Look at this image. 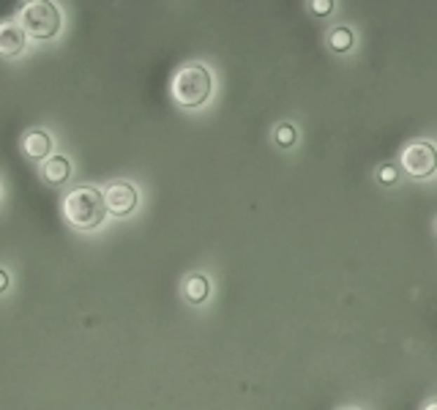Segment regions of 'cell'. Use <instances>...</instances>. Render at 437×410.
<instances>
[{
  "label": "cell",
  "mask_w": 437,
  "mask_h": 410,
  "mask_svg": "<svg viewBox=\"0 0 437 410\" xmlns=\"http://www.w3.org/2000/svg\"><path fill=\"white\" fill-rule=\"evenodd\" d=\"M69 173H72V161H69L66 156H50V159L41 164V176H44V180L52 183V186L66 183Z\"/></svg>",
  "instance_id": "8"
},
{
  "label": "cell",
  "mask_w": 437,
  "mask_h": 410,
  "mask_svg": "<svg viewBox=\"0 0 437 410\" xmlns=\"http://www.w3.org/2000/svg\"><path fill=\"white\" fill-rule=\"evenodd\" d=\"M183 296L189 304H203L208 296H210V282H208L206 274H191L186 277L183 282Z\"/></svg>",
  "instance_id": "9"
},
{
  "label": "cell",
  "mask_w": 437,
  "mask_h": 410,
  "mask_svg": "<svg viewBox=\"0 0 437 410\" xmlns=\"http://www.w3.org/2000/svg\"><path fill=\"white\" fill-rule=\"evenodd\" d=\"M377 180H380L383 186H391V183H396V167H394V164H383V167L377 170Z\"/></svg>",
  "instance_id": "12"
},
{
  "label": "cell",
  "mask_w": 437,
  "mask_h": 410,
  "mask_svg": "<svg viewBox=\"0 0 437 410\" xmlns=\"http://www.w3.org/2000/svg\"><path fill=\"white\" fill-rule=\"evenodd\" d=\"M424 410H437V399H432V402H429V405H426Z\"/></svg>",
  "instance_id": "15"
},
{
  "label": "cell",
  "mask_w": 437,
  "mask_h": 410,
  "mask_svg": "<svg viewBox=\"0 0 437 410\" xmlns=\"http://www.w3.org/2000/svg\"><path fill=\"white\" fill-rule=\"evenodd\" d=\"M137 200H140L137 189H134L131 183H126V180H118V183H112V186L104 192L107 211L115 213V216H129L131 211L137 208Z\"/></svg>",
  "instance_id": "5"
},
{
  "label": "cell",
  "mask_w": 437,
  "mask_h": 410,
  "mask_svg": "<svg viewBox=\"0 0 437 410\" xmlns=\"http://www.w3.org/2000/svg\"><path fill=\"white\" fill-rule=\"evenodd\" d=\"M25 30L22 25H14V22H3L0 25V55L6 58H14L25 50Z\"/></svg>",
  "instance_id": "7"
},
{
  "label": "cell",
  "mask_w": 437,
  "mask_h": 410,
  "mask_svg": "<svg viewBox=\"0 0 437 410\" xmlns=\"http://www.w3.org/2000/svg\"><path fill=\"white\" fill-rule=\"evenodd\" d=\"M22 151H25V156L27 159H33V161H47L52 154L50 131H44V128H33V131H27L25 140H22Z\"/></svg>",
  "instance_id": "6"
},
{
  "label": "cell",
  "mask_w": 437,
  "mask_h": 410,
  "mask_svg": "<svg viewBox=\"0 0 437 410\" xmlns=\"http://www.w3.org/2000/svg\"><path fill=\"white\" fill-rule=\"evenodd\" d=\"M274 137H276V143L282 145V148H290L293 143H295V128L290 126V124H282V126H276V131H274Z\"/></svg>",
  "instance_id": "11"
},
{
  "label": "cell",
  "mask_w": 437,
  "mask_h": 410,
  "mask_svg": "<svg viewBox=\"0 0 437 410\" xmlns=\"http://www.w3.org/2000/svg\"><path fill=\"white\" fill-rule=\"evenodd\" d=\"M402 164L412 178H429L437 170V148L432 143H410L402 151Z\"/></svg>",
  "instance_id": "4"
},
{
  "label": "cell",
  "mask_w": 437,
  "mask_h": 410,
  "mask_svg": "<svg viewBox=\"0 0 437 410\" xmlns=\"http://www.w3.org/2000/svg\"><path fill=\"white\" fill-rule=\"evenodd\" d=\"M8 284H11V277L0 268V293H6V290H8Z\"/></svg>",
  "instance_id": "14"
},
{
  "label": "cell",
  "mask_w": 437,
  "mask_h": 410,
  "mask_svg": "<svg viewBox=\"0 0 437 410\" xmlns=\"http://www.w3.org/2000/svg\"><path fill=\"white\" fill-rule=\"evenodd\" d=\"M213 93V77H210V69L203 63H189L183 66L175 79H173V96L180 107H203Z\"/></svg>",
  "instance_id": "2"
},
{
  "label": "cell",
  "mask_w": 437,
  "mask_h": 410,
  "mask_svg": "<svg viewBox=\"0 0 437 410\" xmlns=\"http://www.w3.org/2000/svg\"><path fill=\"white\" fill-rule=\"evenodd\" d=\"M20 25L30 39H39V41L55 39L60 33V8L55 3H47V0L27 3L20 11Z\"/></svg>",
  "instance_id": "3"
},
{
  "label": "cell",
  "mask_w": 437,
  "mask_h": 410,
  "mask_svg": "<svg viewBox=\"0 0 437 410\" xmlns=\"http://www.w3.org/2000/svg\"><path fill=\"white\" fill-rule=\"evenodd\" d=\"M311 11L320 14V17H325V14L334 11V3H331V0H311Z\"/></svg>",
  "instance_id": "13"
},
{
  "label": "cell",
  "mask_w": 437,
  "mask_h": 410,
  "mask_svg": "<svg viewBox=\"0 0 437 410\" xmlns=\"http://www.w3.org/2000/svg\"><path fill=\"white\" fill-rule=\"evenodd\" d=\"M328 44L334 52H350L353 47V30L350 27H334L328 36Z\"/></svg>",
  "instance_id": "10"
},
{
  "label": "cell",
  "mask_w": 437,
  "mask_h": 410,
  "mask_svg": "<svg viewBox=\"0 0 437 410\" xmlns=\"http://www.w3.org/2000/svg\"><path fill=\"white\" fill-rule=\"evenodd\" d=\"M63 213L74 230H96V227H102L104 216H107L104 194L96 186H77L66 194Z\"/></svg>",
  "instance_id": "1"
}]
</instances>
